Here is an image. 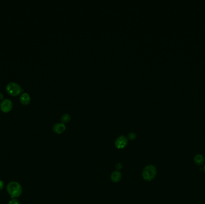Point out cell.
<instances>
[{"mask_svg":"<svg viewBox=\"0 0 205 204\" xmlns=\"http://www.w3.org/2000/svg\"><path fill=\"white\" fill-rule=\"evenodd\" d=\"M8 204H20L19 201L16 199H12L10 200Z\"/></svg>","mask_w":205,"mask_h":204,"instance_id":"12","label":"cell"},{"mask_svg":"<svg viewBox=\"0 0 205 204\" xmlns=\"http://www.w3.org/2000/svg\"><path fill=\"white\" fill-rule=\"evenodd\" d=\"M66 126L63 123H57L54 125L53 127V130L57 133L61 134L65 131Z\"/></svg>","mask_w":205,"mask_h":204,"instance_id":"6","label":"cell"},{"mask_svg":"<svg viewBox=\"0 0 205 204\" xmlns=\"http://www.w3.org/2000/svg\"><path fill=\"white\" fill-rule=\"evenodd\" d=\"M136 137H137V136H136V133H133V132H131V133H130L128 134V139L130 140H134L136 139Z\"/></svg>","mask_w":205,"mask_h":204,"instance_id":"11","label":"cell"},{"mask_svg":"<svg viewBox=\"0 0 205 204\" xmlns=\"http://www.w3.org/2000/svg\"><path fill=\"white\" fill-rule=\"evenodd\" d=\"M3 98H4L3 94H2L1 92H0V101H1V100H2V99H3Z\"/></svg>","mask_w":205,"mask_h":204,"instance_id":"15","label":"cell"},{"mask_svg":"<svg viewBox=\"0 0 205 204\" xmlns=\"http://www.w3.org/2000/svg\"><path fill=\"white\" fill-rule=\"evenodd\" d=\"M205 162V157L201 154H197L194 157V162L198 166H201L204 164Z\"/></svg>","mask_w":205,"mask_h":204,"instance_id":"7","label":"cell"},{"mask_svg":"<svg viewBox=\"0 0 205 204\" xmlns=\"http://www.w3.org/2000/svg\"><path fill=\"white\" fill-rule=\"evenodd\" d=\"M157 174V168L152 165H149L144 169L142 176L144 180L150 181L156 178Z\"/></svg>","mask_w":205,"mask_h":204,"instance_id":"2","label":"cell"},{"mask_svg":"<svg viewBox=\"0 0 205 204\" xmlns=\"http://www.w3.org/2000/svg\"><path fill=\"white\" fill-rule=\"evenodd\" d=\"M13 107L12 102L9 99H4L0 104V108L4 113L9 112Z\"/></svg>","mask_w":205,"mask_h":204,"instance_id":"4","label":"cell"},{"mask_svg":"<svg viewBox=\"0 0 205 204\" xmlns=\"http://www.w3.org/2000/svg\"><path fill=\"white\" fill-rule=\"evenodd\" d=\"M6 90L10 95L17 96L23 91V89L19 84L15 82H10L6 86Z\"/></svg>","mask_w":205,"mask_h":204,"instance_id":"3","label":"cell"},{"mask_svg":"<svg viewBox=\"0 0 205 204\" xmlns=\"http://www.w3.org/2000/svg\"><path fill=\"white\" fill-rule=\"evenodd\" d=\"M7 191L12 199L20 196L22 193L21 185L16 181H11L7 186Z\"/></svg>","mask_w":205,"mask_h":204,"instance_id":"1","label":"cell"},{"mask_svg":"<svg viewBox=\"0 0 205 204\" xmlns=\"http://www.w3.org/2000/svg\"><path fill=\"white\" fill-rule=\"evenodd\" d=\"M116 169H118V170H120V169H121V168H122V164H117L116 165Z\"/></svg>","mask_w":205,"mask_h":204,"instance_id":"14","label":"cell"},{"mask_svg":"<svg viewBox=\"0 0 205 204\" xmlns=\"http://www.w3.org/2000/svg\"><path fill=\"white\" fill-rule=\"evenodd\" d=\"M128 144V139L124 135L120 136L118 137L115 141V146L118 149L124 148Z\"/></svg>","mask_w":205,"mask_h":204,"instance_id":"5","label":"cell"},{"mask_svg":"<svg viewBox=\"0 0 205 204\" xmlns=\"http://www.w3.org/2000/svg\"><path fill=\"white\" fill-rule=\"evenodd\" d=\"M19 101H20V102L22 104L26 105V104H28L30 102V101H31V97H30V95L28 93L25 92V93H23L20 96Z\"/></svg>","mask_w":205,"mask_h":204,"instance_id":"8","label":"cell"},{"mask_svg":"<svg viewBox=\"0 0 205 204\" xmlns=\"http://www.w3.org/2000/svg\"><path fill=\"white\" fill-rule=\"evenodd\" d=\"M4 187V183L3 181L0 180V190H2Z\"/></svg>","mask_w":205,"mask_h":204,"instance_id":"13","label":"cell"},{"mask_svg":"<svg viewBox=\"0 0 205 204\" xmlns=\"http://www.w3.org/2000/svg\"><path fill=\"white\" fill-rule=\"evenodd\" d=\"M203 171H204V172H205V165H204V167H203Z\"/></svg>","mask_w":205,"mask_h":204,"instance_id":"16","label":"cell"},{"mask_svg":"<svg viewBox=\"0 0 205 204\" xmlns=\"http://www.w3.org/2000/svg\"><path fill=\"white\" fill-rule=\"evenodd\" d=\"M70 120H71V116L69 114L67 113L64 114L61 117V121L63 123H67Z\"/></svg>","mask_w":205,"mask_h":204,"instance_id":"10","label":"cell"},{"mask_svg":"<svg viewBox=\"0 0 205 204\" xmlns=\"http://www.w3.org/2000/svg\"><path fill=\"white\" fill-rule=\"evenodd\" d=\"M121 177H122V175H121V172H119L118 171H115L111 174L110 179L113 182L117 183L121 180Z\"/></svg>","mask_w":205,"mask_h":204,"instance_id":"9","label":"cell"}]
</instances>
